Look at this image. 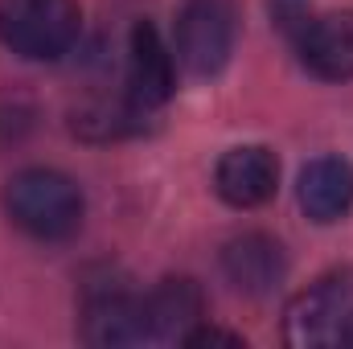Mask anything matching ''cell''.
I'll list each match as a JSON object with an SVG mask.
<instances>
[{
	"label": "cell",
	"instance_id": "1",
	"mask_svg": "<svg viewBox=\"0 0 353 349\" xmlns=\"http://www.w3.org/2000/svg\"><path fill=\"white\" fill-rule=\"evenodd\" d=\"M4 210L8 218L46 243L70 239L83 222V193L66 173L54 169H25L4 185Z\"/></svg>",
	"mask_w": 353,
	"mask_h": 349
},
{
	"label": "cell",
	"instance_id": "2",
	"mask_svg": "<svg viewBox=\"0 0 353 349\" xmlns=\"http://www.w3.org/2000/svg\"><path fill=\"white\" fill-rule=\"evenodd\" d=\"M83 12L74 0H0V41L29 58L54 62L79 41Z\"/></svg>",
	"mask_w": 353,
	"mask_h": 349
},
{
	"label": "cell",
	"instance_id": "3",
	"mask_svg": "<svg viewBox=\"0 0 353 349\" xmlns=\"http://www.w3.org/2000/svg\"><path fill=\"white\" fill-rule=\"evenodd\" d=\"M353 333V275L329 271L308 283L283 312V341L296 349H329Z\"/></svg>",
	"mask_w": 353,
	"mask_h": 349
},
{
	"label": "cell",
	"instance_id": "4",
	"mask_svg": "<svg viewBox=\"0 0 353 349\" xmlns=\"http://www.w3.org/2000/svg\"><path fill=\"white\" fill-rule=\"evenodd\" d=\"M234 54L230 0H185L176 12V58L189 74L214 79Z\"/></svg>",
	"mask_w": 353,
	"mask_h": 349
},
{
	"label": "cell",
	"instance_id": "5",
	"mask_svg": "<svg viewBox=\"0 0 353 349\" xmlns=\"http://www.w3.org/2000/svg\"><path fill=\"white\" fill-rule=\"evenodd\" d=\"M214 189L226 206L234 210H255L275 197L279 189V161L275 152L263 144H243V148H230L218 169H214Z\"/></svg>",
	"mask_w": 353,
	"mask_h": 349
},
{
	"label": "cell",
	"instance_id": "6",
	"mask_svg": "<svg viewBox=\"0 0 353 349\" xmlns=\"http://www.w3.org/2000/svg\"><path fill=\"white\" fill-rule=\"evenodd\" d=\"M83 337L90 346H144L152 341V321L144 296H132L123 288L94 292L83 312Z\"/></svg>",
	"mask_w": 353,
	"mask_h": 349
},
{
	"label": "cell",
	"instance_id": "7",
	"mask_svg": "<svg viewBox=\"0 0 353 349\" xmlns=\"http://www.w3.org/2000/svg\"><path fill=\"white\" fill-rule=\"evenodd\" d=\"M300 62L325 83L353 79V12H329L300 29Z\"/></svg>",
	"mask_w": 353,
	"mask_h": 349
},
{
	"label": "cell",
	"instance_id": "8",
	"mask_svg": "<svg viewBox=\"0 0 353 349\" xmlns=\"http://www.w3.org/2000/svg\"><path fill=\"white\" fill-rule=\"evenodd\" d=\"M222 275L243 296H267L271 288L283 283L288 255L271 235H239L222 247Z\"/></svg>",
	"mask_w": 353,
	"mask_h": 349
},
{
	"label": "cell",
	"instance_id": "9",
	"mask_svg": "<svg viewBox=\"0 0 353 349\" xmlns=\"http://www.w3.org/2000/svg\"><path fill=\"white\" fill-rule=\"evenodd\" d=\"M128 90L140 111H152L169 103L173 94V58L161 41V33L148 21H136L132 46H128Z\"/></svg>",
	"mask_w": 353,
	"mask_h": 349
},
{
	"label": "cell",
	"instance_id": "10",
	"mask_svg": "<svg viewBox=\"0 0 353 349\" xmlns=\"http://www.w3.org/2000/svg\"><path fill=\"white\" fill-rule=\"evenodd\" d=\"M300 210L329 226V222H341L353 210V165L341 157H321L312 165H304L300 173Z\"/></svg>",
	"mask_w": 353,
	"mask_h": 349
},
{
	"label": "cell",
	"instance_id": "11",
	"mask_svg": "<svg viewBox=\"0 0 353 349\" xmlns=\"http://www.w3.org/2000/svg\"><path fill=\"white\" fill-rule=\"evenodd\" d=\"M148 304V321H152V341H181L197 317L205 312V300H201V288L193 279H165L152 296H144Z\"/></svg>",
	"mask_w": 353,
	"mask_h": 349
},
{
	"label": "cell",
	"instance_id": "12",
	"mask_svg": "<svg viewBox=\"0 0 353 349\" xmlns=\"http://www.w3.org/2000/svg\"><path fill=\"white\" fill-rule=\"evenodd\" d=\"M181 341H185V346H230V349H243V337L222 333V329H189Z\"/></svg>",
	"mask_w": 353,
	"mask_h": 349
}]
</instances>
